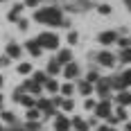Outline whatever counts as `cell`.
<instances>
[{"label":"cell","mask_w":131,"mask_h":131,"mask_svg":"<svg viewBox=\"0 0 131 131\" xmlns=\"http://www.w3.org/2000/svg\"><path fill=\"white\" fill-rule=\"evenodd\" d=\"M61 18H63V12L59 7H43V9L34 12V20L36 23H45L50 27H59L61 25Z\"/></svg>","instance_id":"cell-1"},{"label":"cell","mask_w":131,"mask_h":131,"mask_svg":"<svg viewBox=\"0 0 131 131\" xmlns=\"http://www.w3.org/2000/svg\"><path fill=\"white\" fill-rule=\"evenodd\" d=\"M36 41H39V45L43 48V50H57V48H59V36L52 34V32H43V34H39Z\"/></svg>","instance_id":"cell-2"},{"label":"cell","mask_w":131,"mask_h":131,"mask_svg":"<svg viewBox=\"0 0 131 131\" xmlns=\"http://www.w3.org/2000/svg\"><path fill=\"white\" fill-rule=\"evenodd\" d=\"M111 111H113V104H111V100H102V102H97V106H95V115L100 120H108L111 118Z\"/></svg>","instance_id":"cell-3"},{"label":"cell","mask_w":131,"mask_h":131,"mask_svg":"<svg viewBox=\"0 0 131 131\" xmlns=\"http://www.w3.org/2000/svg\"><path fill=\"white\" fill-rule=\"evenodd\" d=\"M111 79H106V77H100V81L95 84V93L102 97V100H108L111 97Z\"/></svg>","instance_id":"cell-4"},{"label":"cell","mask_w":131,"mask_h":131,"mask_svg":"<svg viewBox=\"0 0 131 131\" xmlns=\"http://www.w3.org/2000/svg\"><path fill=\"white\" fill-rule=\"evenodd\" d=\"M95 61H97L100 66H104V68H113V66L118 63V57L104 50V52H97V54H95Z\"/></svg>","instance_id":"cell-5"},{"label":"cell","mask_w":131,"mask_h":131,"mask_svg":"<svg viewBox=\"0 0 131 131\" xmlns=\"http://www.w3.org/2000/svg\"><path fill=\"white\" fill-rule=\"evenodd\" d=\"M23 50H27L32 57H41V52H43V48L39 45V41H36V39H29L25 45H23Z\"/></svg>","instance_id":"cell-6"},{"label":"cell","mask_w":131,"mask_h":131,"mask_svg":"<svg viewBox=\"0 0 131 131\" xmlns=\"http://www.w3.org/2000/svg\"><path fill=\"white\" fill-rule=\"evenodd\" d=\"M61 72H63V77L70 81V79H75V77L79 75V66L75 63V61H70V63H66V66H63V70H61Z\"/></svg>","instance_id":"cell-7"},{"label":"cell","mask_w":131,"mask_h":131,"mask_svg":"<svg viewBox=\"0 0 131 131\" xmlns=\"http://www.w3.org/2000/svg\"><path fill=\"white\" fill-rule=\"evenodd\" d=\"M23 91H25V93H32V95H36V97H39L41 91H43V86H41V84H36L34 79H27L25 84H23Z\"/></svg>","instance_id":"cell-8"},{"label":"cell","mask_w":131,"mask_h":131,"mask_svg":"<svg viewBox=\"0 0 131 131\" xmlns=\"http://www.w3.org/2000/svg\"><path fill=\"white\" fill-rule=\"evenodd\" d=\"M68 129H72L70 127V120L66 118V115H57L54 118V131H68Z\"/></svg>","instance_id":"cell-9"},{"label":"cell","mask_w":131,"mask_h":131,"mask_svg":"<svg viewBox=\"0 0 131 131\" xmlns=\"http://www.w3.org/2000/svg\"><path fill=\"white\" fill-rule=\"evenodd\" d=\"M115 41H118V32H113V29L100 34V43H102V45H111V43H115Z\"/></svg>","instance_id":"cell-10"},{"label":"cell","mask_w":131,"mask_h":131,"mask_svg":"<svg viewBox=\"0 0 131 131\" xmlns=\"http://www.w3.org/2000/svg\"><path fill=\"white\" fill-rule=\"evenodd\" d=\"M5 54H7L9 59H18V57L23 54V45H18V43H9L7 50H5Z\"/></svg>","instance_id":"cell-11"},{"label":"cell","mask_w":131,"mask_h":131,"mask_svg":"<svg viewBox=\"0 0 131 131\" xmlns=\"http://www.w3.org/2000/svg\"><path fill=\"white\" fill-rule=\"evenodd\" d=\"M77 91L81 93L84 97H88V95H93V93H95V86H93L91 81H86V79H84V81H79V84H77Z\"/></svg>","instance_id":"cell-12"},{"label":"cell","mask_w":131,"mask_h":131,"mask_svg":"<svg viewBox=\"0 0 131 131\" xmlns=\"http://www.w3.org/2000/svg\"><path fill=\"white\" fill-rule=\"evenodd\" d=\"M61 70H63V66L59 63L57 59H52V61L48 63V70H45V72H48V77H54V75H59Z\"/></svg>","instance_id":"cell-13"},{"label":"cell","mask_w":131,"mask_h":131,"mask_svg":"<svg viewBox=\"0 0 131 131\" xmlns=\"http://www.w3.org/2000/svg\"><path fill=\"white\" fill-rule=\"evenodd\" d=\"M70 127H72L75 131H88V129H91V127H88V122H86V120H81V118H72V120H70Z\"/></svg>","instance_id":"cell-14"},{"label":"cell","mask_w":131,"mask_h":131,"mask_svg":"<svg viewBox=\"0 0 131 131\" xmlns=\"http://www.w3.org/2000/svg\"><path fill=\"white\" fill-rule=\"evenodd\" d=\"M23 7H25V5H20V2H18V5H14L12 9H9V14H7V18H9L12 23H16V20L20 18V12H23Z\"/></svg>","instance_id":"cell-15"},{"label":"cell","mask_w":131,"mask_h":131,"mask_svg":"<svg viewBox=\"0 0 131 131\" xmlns=\"http://www.w3.org/2000/svg\"><path fill=\"white\" fill-rule=\"evenodd\" d=\"M111 79V88H113V91H127V84H124V79H122V75H120V77H108Z\"/></svg>","instance_id":"cell-16"},{"label":"cell","mask_w":131,"mask_h":131,"mask_svg":"<svg viewBox=\"0 0 131 131\" xmlns=\"http://www.w3.org/2000/svg\"><path fill=\"white\" fill-rule=\"evenodd\" d=\"M115 102H118V106H129V104H131V93L120 91L118 97H115Z\"/></svg>","instance_id":"cell-17"},{"label":"cell","mask_w":131,"mask_h":131,"mask_svg":"<svg viewBox=\"0 0 131 131\" xmlns=\"http://www.w3.org/2000/svg\"><path fill=\"white\" fill-rule=\"evenodd\" d=\"M75 91H77V86H72V81H66V84H61V88H59V93L63 97H72Z\"/></svg>","instance_id":"cell-18"},{"label":"cell","mask_w":131,"mask_h":131,"mask_svg":"<svg viewBox=\"0 0 131 131\" xmlns=\"http://www.w3.org/2000/svg\"><path fill=\"white\" fill-rule=\"evenodd\" d=\"M57 61H59L61 66L70 63V61H72V52H70V50H61V52L57 54Z\"/></svg>","instance_id":"cell-19"},{"label":"cell","mask_w":131,"mask_h":131,"mask_svg":"<svg viewBox=\"0 0 131 131\" xmlns=\"http://www.w3.org/2000/svg\"><path fill=\"white\" fill-rule=\"evenodd\" d=\"M43 88H45V91H48V93H52V95H57V93H59V88H61V86H59V81H57V79H48V81H45V86H43Z\"/></svg>","instance_id":"cell-20"},{"label":"cell","mask_w":131,"mask_h":131,"mask_svg":"<svg viewBox=\"0 0 131 131\" xmlns=\"http://www.w3.org/2000/svg\"><path fill=\"white\" fill-rule=\"evenodd\" d=\"M118 61L120 63H131V48H122V52H120V57H118Z\"/></svg>","instance_id":"cell-21"},{"label":"cell","mask_w":131,"mask_h":131,"mask_svg":"<svg viewBox=\"0 0 131 131\" xmlns=\"http://www.w3.org/2000/svg\"><path fill=\"white\" fill-rule=\"evenodd\" d=\"M43 127H41V122L39 120H27V124H25V131H41Z\"/></svg>","instance_id":"cell-22"},{"label":"cell","mask_w":131,"mask_h":131,"mask_svg":"<svg viewBox=\"0 0 131 131\" xmlns=\"http://www.w3.org/2000/svg\"><path fill=\"white\" fill-rule=\"evenodd\" d=\"M61 108H63L66 113H70V111L75 108V102H72V97H63V102H61Z\"/></svg>","instance_id":"cell-23"},{"label":"cell","mask_w":131,"mask_h":131,"mask_svg":"<svg viewBox=\"0 0 131 131\" xmlns=\"http://www.w3.org/2000/svg\"><path fill=\"white\" fill-rule=\"evenodd\" d=\"M66 41H68V45H77V43H79V34L75 32V29H72V32H68Z\"/></svg>","instance_id":"cell-24"},{"label":"cell","mask_w":131,"mask_h":131,"mask_svg":"<svg viewBox=\"0 0 131 131\" xmlns=\"http://www.w3.org/2000/svg\"><path fill=\"white\" fill-rule=\"evenodd\" d=\"M48 72H34V81L36 84H41V86H45V81H48Z\"/></svg>","instance_id":"cell-25"},{"label":"cell","mask_w":131,"mask_h":131,"mask_svg":"<svg viewBox=\"0 0 131 131\" xmlns=\"http://www.w3.org/2000/svg\"><path fill=\"white\" fill-rule=\"evenodd\" d=\"M86 81H91L93 86H95V84L100 81V72H97V70H88V75H86Z\"/></svg>","instance_id":"cell-26"},{"label":"cell","mask_w":131,"mask_h":131,"mask_svg":"<svg viewBox=\"0 0 131 131\" xmlns=\"http://www.w3.org/2000/svg\"><path fill=\"white\" fill-rule=\"evenodd\" d=\"M39 118H41V111H39V108H34V106L27 108V120H39Z\"/></svg>","instance_id":"cell-27"},{"label":"cell","mask_w":131,"mask_h":131,"mask_svg":"<svg viewBox=\"0 0 131 131\" xmlns=\"http://www.w3.org/2000/svg\"><path fill=\"white\" fill-rule=\"evenodd\" d=\"M32 72V63H18V75H29Z\"/></svg>","instance_id":"cell-28"},{"label":"cell","mask_w":131,"mask_h":131,"mask_svg":"<svg viewBox=\"0 0 131 131\" xmlns=\"http://www.w3.org/2000/svg\"><path fill=\"white\" fill-rule=\"evenodd\" d=\"M95 106H97V102L93 100V97H86V102H84V108L91 113V111H95Z\"/></svg>","instance_id":"cell-29"},{"label":"cell","mask_w":131,"mask_h":131,"mask_svg":"<svg viewBox=\"0 0 131 131\" xmlns=\"http://www.w3.org/2000/svg\"><path fill=\"white\" fill-rule=\"evenodd\" d=\"M115 43H118L120 48H131V39H129V36H118Z\"/></svg>","instance_id":"cell-30"},{"label":"cell","mask_w":131,"mask_h":131,"mask_svg":"<svg viewBox=\"0 0 131 131\" xmlns=\"http://www.w3.org/2000/svg\"><path fill=\"white\" fill-rule=\"evenodd\" d=\"M115 118H118V120H127V106H118Z\"/></svg>","instance_id":"cell-31"},{"label":"cell","mask_w":131,"mask_h":131,"mask_svg":"<svg viewBox=\"0 0 131 131\" xmlns=\"http://www.w3.org/2000/svg\"><path fill=\"white\" fill-rule=\"evenodd\" d=\"M0 120L12 124V122H14V113H9V111H2V113H0Z\"/></svg>","instance_id":"cell-32"},{"label":"cell","mask_w":131,"mask_h":131,"mask_svg":"<svg viewBox=\"0 0 131 131\" xmlns=\"http://www.w3.org/2000/svg\"><path fill=\"white\" fill-rule=\"evenodd\" d=\"M97 12L102 14V16H108L113 9H111V5H100V7H97Z\"/></svg>","instance_id":"cell-33"},{"label":"cell","mask_w":131,"mask_h":131,"mask_svg":"<svg viewBox=\"0 0 131 131\" xmlns=\"http://www.w3.org/2000/svg\"><path fill=\"white\" fill-rule=\"evenodd\" d=\"M16 23H18V29H20V32H25L27 27H29V20H27V18H18Z\"/></svg>","instance_id":"cell-34"},{"label":"cell","mask_w":131,"mask_h":131,"mask_svg":"<svg viewBox=\"0 0 131 131\" xmlns=\"http://www.w3.org/2000/svg\"><path fill=\"white\" fill-rule=\"evenodd\" d=\"M122 79H124V84H127V86H131V70L122 72Z\"/></svg>","instance_id":"cell-35"},{"label":"cell","mask_w":131,"mask_h":131,"mask_svg":"<svg viewBox=\"0 0 131 131\" xmlns=\"http://www.w3.org/2000/svg\"><path fill=\"white\" fill-rule=\"evenodd\" d=\"M9 61H12V59H9L7 54H2V57H0V68H5V66H9Z\"/></svg>","instance_id":"cell-36"},{"label":"cell","mask_w":131,"mask_h":131,"mask_svg":"<svg viewBox=\"0 0 131 131\" xmlns=\"http://www.w3.org/2000/svg\"><path fill=\"white\" fill-rule=\"evenodd\" d=\"M61 102H63V97H57V95L52 97V106H61Z\"/></svg>","instance_id":"cell-37"},{"label":"cell","mask_w":131,"mask_h":131,"mask_svg":"<svg viewBox=\"0 0 131 131\" xmlns=\"http://www.w3.org/2000/svg\"><path fill=\"white\" fill-rule=\"evenodd\" d=\"M39 5V0H25V7H36Z\"/></svg>","instance_id":"cell-38"},{"label":"cell","mask_w":131,"mask_h":131,"mask_svg":"<svg viewBox=\"0 0 131 131\" xmlns=\"http://www.w3.org/2000/svg\"><path fill=\"white\" fill-rule=\"evenodd\" d=\"M61 27H70V20L68 18H61Z\"/></svg>","instance_id":"cell-39"},{"label":"cell","mask_w":131,"mask_h":131,"mask_svg":"<svg viewBox=\"0 0 131 131\" xmlns=\"http://www.w3.org/2000/svg\"><path fill=\"white\" fill-rule=\"evenodd\" d=\"M100 131H115V129H113V127H108V124H106V127H100Z\"/></svg>","instance_id":"cell-40"},{"label":"cell","mask_w":131,"mask_h":131,"mask_svg":"<svg viewBox=\"0 0 131 131\" xmlns=\"http://www.w3.org/2000/svg\"><path fill=\"white\" fill-rule=\"evenodd\" d=\"M124 5H127V7H129V9H131V0H124Z\"/></svg>","instance_id":"cell-41"},{"label":"cell","mask_w":131,"mask_h":131,"mask_svg":"<svg viewBox=\"0 0 131 131\" xmlns=\"http://www.w3.org/2000/svg\"><path fill=\"white\" fill-rule=\"evenodd\" d=\"M127 131H131V122H127Z\"/></svg>","instance_id":"cell-42"},{"label":"cell","mask_w":131,"mask_h":131,"mask_svg":"<svg viewBox=\"0 0 131 131\" xmlns=\"http://www.w3.org/2000/svg\"><path fill=\"white\" fill-rule=\"evenodd\" d=\"M0 86H2V75H0Z\"/></svg>","instance_id":"cell-43"},{"label":"cell","mask_w":131,"mask_h":131,"mask_svg":"<svg viewBox=\"0 0 131 131\" xmlns=\"http://www.w3.org/2000/svg\"><path fill=\"white\" fill-rule=\"evenodd\" d=\"M0 106H2V95H0Z\"/></svg>","instance_id":"cell-44"},{"label":"cell","mask_w":131,"mask_h":131,"mask_svg":"<svg viewBox=\"0 0 131 131\" xmlns=\"http://www.w3.org/2000/svg\"><path fill=\"white\" fill-rule=\"evenodd\" d=\"M0 131H2V124H0Z\"/></svg>","instance_id":"cell-45"},{"label":"cell","mask_w":131,"mask_h":131,"mask_svg":"<svg viewBox=\"0 0 131 131\" xmlns=\"http://www.w3.org/2000/svg\"><path fill=\"white\" fill-rule=\"evenodd\" d=\"M68 131H75V129H68Z\"/></svg>","instance_id":"cell-46"},{"label":"cell","mask_w":131,"mask_h":131,"mask_svg":"<svg viewBox=\"0 0 131 131\" xmlns=\"http://www.w3.org/2000/svg\"><path fill=\"white\" fill-rule=\"evenodd\" d=\"M0 2H5V0H0Z\"/></svg>","instance_id":"cell-47"}]
</instances>
